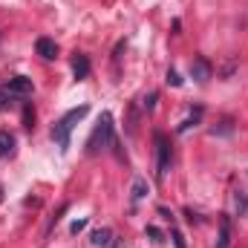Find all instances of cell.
Returning <instances> with one entry per match:
<instances>
[{
  "label": "cell",
  "mask_w": 248,
  "mask_h": 248,
  "mask_svg": "<svg viewBox=\"0 0 248 248\" xmlns=\"http://www.w3.org/2000/svg\"><path fill=\"white\" fill-rule=\"evenodd\" d=\"M211 72H214V66H211L208 58H193V61H190V78H193V81L205 84V81L211 78Z\"/></svg>",
  "instance_id": "277c9868"
},
{
  "label": "cell",
  "mask_w": 248,
  "mask_h": 248,
  "mask_svg": "<svg viewBox=\"0 0 248 248\" xmlns=\"http://www.w3.org/2000/svg\"><path fill=\"white\" fill-rule=\"evenodd\" d=\"M6 90H9V95H29V93H32V78L15 75V78H9Z\"/></svg>",
  "instance_id": "5b68a950"
},
{
  "label": "cell",
  "mask_w": 248,
  "mask_h": 248,
  "mask_svg": "<svg viewBox=\"0 0 248 248\" xmlns=\"http://www.w3.org/2000/svg\"><path fill=\"white\" fill-rule=\"evenodd\" d=\"M170 237H173V246H176V248H187L185 246V234H182L179 228H173V231H170Z\"/></svg>",
  "instance_id": "4fadbf2b"
},
{
  "label": "cell",
  "mask_w": 248,
  "mask_h": 248,
  "mask_svg": "<svg viewBox=\"0 0 248 248\" xmlns=\"http://www.w3.org/2000/svg\"><path fill=\"white\" fill-rule=\"evenodd\" d=\"M12 153H15V136L9 130H0V159H6Z\"/></svg>",
  "instance_id": "30bf717a"
},
{
  "label": "cell",
  "mask_w": 248,
  "mask_h": 248,
  "mask_svg": "<svg viewBox=\"0 0 248 248\" xmlns=\"http://www.w3.org/2000/svg\"><path fill=\"white\" fill-rule=\"evenodd\" d=\"M84 228H87V219H78V222H72V228H69V231H72V234H78V231H84Z\"/></svg>",
  "instance_id": "ac0fdd59"
},
{
  "label": "cell",
  "mask_w": 248,
  "mask_h": 248,
  "mask_svg": "<svg viewBox=\"0 0 248 248\" xmlns=\"http://www.w3.org/2000/svg\"><path fill=\"white\" fill-rule=\"evenodd\" d=\"M6 101H9V90H6V87H0V107H3Z\"/></svg>",
  "instance_id": "d6986e66"
},
{
  "label": "cell",
  "mask_w": 248,
  "mask_h": 248,
  "mask_svg": "<svg viewBox=\"0 0 248 248\" xmlns=\"http://www.w3.org/2000/svg\"><path fill=\"white\" fill-rule=\"evenodd\" d=\"M87 113H90V107H75V110H69L66 116H61L58 122L52 124V139L58 141V147H61V150L69 147V133H72V127L81 122Z\"/></svg>",
  "instance_id": "6da1fadb"
},
{
  "label": "cell",
  "mask_w": 248,
  "mask_h": 248,
  "mask_svg": "<svg viewBox=\"0 0 248 248\" xmlns=\"http://www.w3.org/2000/svg\"><path fill=\"white\" fill-rule=\"evenodd\" d=\"M231 246V219L222 217L219 219V237H217V248H228Z\"/></svg>",
  "instance_id": "52a82bcc"
},
{
  "label": "cell",
  "mask_w": 248,
  "mask_h": 248,
  "mask_svg": "<svg viewBox=\"0 0 248 248\" xmlns=\"http://www.w3.org/2000/svg\"><path fill=\"white\" fill-rule=\"evenodd\" d=\"M199 116H202V110H196V113H193L190 119H185V122L179 124V133H185V130L190 127V124H196V122H199Z\"/></svg>",
  "instance_id": "5bb4252c"
},
{
  "label": "cell",
  "mask_w": 248,
  "mask_h": 248,
  "mask_svg": "<svg viewBox=\"0 0 248 248\" xmlns=\"http://www.w3.org/2000/svg\"><path fill=\"white\" fill-rule=\"evenodd\" d=\"M147 237H153L156 243H162V231H159L156 225H147Z\"/></svg>",
  "instance_id": "2e32d148"
},
{
  "label": "cell",
  "mask_w": 248,
  "mask_h": 248,
  "mask_svg": "<svg viewBox=\"0 0 248 248\" xmlns=\"http://www.w3.org/2000/svg\"><path fill=\"white\" fill-rule=\"evenodd\" d=\"M234 208H237V214H240V217L248 211V193H246V190H237V193H234Z\"/></svg>",
  "instance_id": "8fae6325"
},
{
  "label": "cell",
  "mask_w": 248,
  "mask_h": 248,
  "mask_svg": "<svg viewBox=\"0 0 248 248\" xmlns=\"http://www.w3.org/2000/svg\"><path fill=\"white\" fill-rule=\"evenodd\" d=\"M156 107V93H150L147 98H144V110H153Z\"/></svg>",
  "instance_id": "e0dca14e"
},
{
  "label": "cell",
  "mask_w": 248,
  "mask_h": 248,
  "mask_svg": "<svg viewBox=\"0 0 248 248\" xmlns=\"http://www.w3.org/2000/svg\"><path fill=\"white\" fill-rule=\"evenodd\" d=\"M93 246L95 248H110L113 246V231L110 228H98V231H93Z\"/></svg>",
  "instance_id": "ba28073f"
},
{
  "label": "cell",
  "mask_w": 248,
  "mask_h": 248,
  "mask_svg": "<svg viewBox=\"0 0 248 248\" xmlns=\"http://www.w3.org/2000/svg\"><path fill=\"white\" fill-rule=\"evenodd\" d=\"M168 84H170V87H182V78H179V72L168 69Z\"/></svg>",
  "instance_id": "9a60e30c"
},
{
  "label": "cell",
  "mask_w": 248,
  "mask_h": 248,
  "mask_svg": "<svg viewBox=\"0 0 248 248\" xmlns=\"http://www.w3.org/2000/svg\"><path fill=\"white\" fill-rule=\"evenodd\" d=\"M72 72H75V78H78V81H84V78L90 75V61H87V55H81V52H78V55L72 58Z\"/></svg>",
  "instance_id": "9c48e42d"
},
{
  "label": "cell",
  "mask_w": 248,
  "mask_h": 248,
  "mask_svg": "<svg viewBox=\"0 0 248 248\" xmlns=\"http://www.w3.org/2000/svg\"><path fill=\"white\" fill-rule=\"evenodd\" d=\"M144 193H147V182L144 179H136L133 182V199H141Z\"/></svg>",
  "instance_id": "7c38bea8"
},
{
  "label": "cell",
  "mask_w": 248,
  "mask_h": 248,
  "mask_svg": "<svg viewBox=\"0 0 248 248\" xmlns=\"http://www.w3.org/2000/svg\"><path fill=\"white\" fill-rule=\"evenodd\" d=\"M153 139H156V156H159L156 173H159V176H165V173H168V168H170V144H168L165 133H156Z\"/></svg>",
  "instance_id": "3957f363"
},
{
  "label": "cell",
  "mask_w": 248,
  "mask_h": 248,
  "mask_svg": "<svg viewBox=\"0 0 248 248\" xmlns=\"http://www.w3.org/2000/svg\"><path fill=\"white\" fill-rule=\"evenodd\" d=\"M110 144H113V116L104 113L101 122L95 124L93 136L87 139V153L93 156V153H98V150H104V147H110Z\"/></svg>",
  "instance_id": "7a4b0ae2"
},
{
  "label": "cell",
  "mask_w": 248,
  "mask_h": 248,
  "mask_svg": "<svg viewBox=\"0 0 248 248\" xmlns=\"http://www.w3.org/2000/svg\"><path fill=\"white\" fill-rule=\"evenodd\" d=\"M35 52H38L41 58H46V61H55V58H58V44H55L52 38H38V41H35Z\"/></svg>",
  "instance_id": "8992f818"
}]
</instances>
